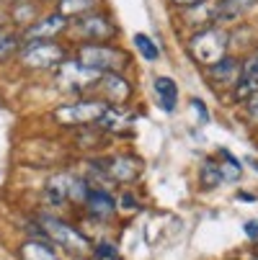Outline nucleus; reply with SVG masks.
Segmentation results:
<instances>
[{
	"label": "nucleus",
	"instance_id": "13",
	"mask_svg": "<svg viewBox=\"0 0 258 260\" xmlns=\"http://www.w3.org/2000/svg\"><path fill=\"white\" fill-rule=\"evenodd\" d=\"M98 85L103 88V93L111 98L114 103H122V101L129 98V83L122 75H117V72H106V75H101Z\"/></svg>",
	"mask_w": 258,
	"mask_h": 260
},
{
	"label": "nucleus",
	"instance_id": "29",
	"mask_svg": "<svg viewBox=\"0 0 258 260\" xmlns=\"http://www.w3.org/2000/svg\"><path fill=\"white\" fill-rule=\"evenodd\" d=\"M3 3H18V0H3Z\"/></svg>",
	"mask_w": 258,
	"mask_h": 260
},
{
	"label": "nucleus",
	"instance_id": "25",
	"mask_svg": "<svg viewBox=\"0 0 258 260\" xmlns=\"http://www.w3.org/2000/svg\"><path fill=\"white\" fill-rule=\"evenodd\" d=\"M245 235H248V240L258 242V221H248V224H245Z\"/></svg>",
	"mask_w": 258,
	"mask_h": 260
},
{
	"label": "nucleus",
	"instance_id": "3",
	"mask_svg": "<svg viewBox=\"0 0 258 260\" xmlns=\"http://www.w3.org/2000/svg\"><path fill=\"white\" fill-rule=\"evenodd\" d=\"M42 224H44V235H47L52 242H57L60 247L70 250V252L85 255V252L93 250V245H91V240H88L85 235H80L75 227H70L67 221H62V219H57V216H42Z\"/></svg>",
	"mask_w": 258,
	"mask_h": 260
},
{
	"label": "nucleus",
	"instance_id": "6",
	"mask_svg": "<svg viewBox=\"0 0 258 260\" xmlns=\"http://www.w3.org/2000/svg\"><path fill=\"white\" fill-rule=\"evenodd\" d=\"M62 59H65V49L54 42H31L21 52V62L26 67H36V70L62 64Z\"/></svg>",
	"mask_w": 258,
	"mask_h": 260
},
{
	"label": "nucleus",
	"instance_id": "27",
	"mask_svg": "<svg viewBox=\"0 0 258 260\" xmlns=\"http://www.w3.org/2000/svg\"><path fill=\"white\" fill-rule=\"evenodd\" d=\"M122 204H124V209H134V206H137V201H134V199H132L129 193H127V196L122 199Z\"/></svg>",
	"mask_w": 258,
	"mask_h": 260
},
{
	"label": "nucleus",
	"instance_id": "1",
	"mask_svg": "<svg viewBox=\"0 0 258 260\" xmlns=\"http://www.w3.org/2000/svg\"><path fill=\"white\" fill-rule=\"evenodd\" d=\"M78 62L93 72H119L122 67H127L129 57L127 52L117 49V47H103V44H88L80 49V57Z\"/></svg>",
	"mask_w": 258,
	"mask_h": 260
},
{
	"label": "nucleus",
	"instance_id": "30",
	"mask_svg": "<svg viewBox=\"0 0 258 260\" xmlns=\"http://www.w3.org/2000/svg\"><path fill=\"white\" fill-rule=\"evenodd\" d=\"M255 260H258V257H255Z\"/></svg>",
	"mask_w": 258,
	"mask_h": 260
},
{
	"label": "nucleus",
	"instance_id": "24",
	"mask_svg": "<svg viewBox=\"0 0 258 260\" xmlns=\"http://www.w3.org/2000/svg\"><path fill=\"white\" fill-rule=\"evenodd\" d=\"M245 103H248V116L258 121V90H255V93H253V95H250Z\"/></svg>",
	"mask_w": 258,
	"mask_h": 260
},
{
	"label": "nucleus",
	"instance_id": "22",
	"mask_svg": "<svg viewBox=\"0 0 258 260\" xmlns=\"http://www.w3.org/2000/svg\"><path fill=\"white\" fill-rule=\"evenodd\" d=\"M34 16H36V8L31 3H21L18 0V3H13V8H11V18L18 21V23H31Z\"/></svg>",
	"mask_w": 258,
	"mask_h": 260
},
{
	"label": "nucleus",
	"instance_id": "5",
	"mask_svg": "<svg viewBox=\"0 0 258 260\" xmlns=\"http://www.w3.org/2000/svg\"><path fill=\"white\" fill-rule=\"evenodd\" d=\"M108 106L103 101H80V103H67V106H60L54 111V116L62 121V124H98V119L103 116V111Z\"/></svg>",
	"mask_w": 258,
	"mask_h": 260
},
{
	"label": "nucleus",
	"instance_id": "15",
	"mask_svg": "<svg viewBox=\"0 0 258 260\" xmlns=\"http://www.w3.org/2000/svg\"><path fill=\"white\" fill-rule=\"evenodd\" d=\"M85 204H88L91 214H93V216H101V219L111 216V214H114V206H117V201L108 196L106 191H88Z\"/></svg>",
	"mask_w": 258,
	"mask_h": 260
},
{
	"label": "nucleus",
	"instance_id": "16",
	"mask_svg": "<svg viewBox=\"0 0 258 260\" xmlns=\"http://www.w3.org/2000/svg\"><path fill=\"white\" fill-rule=\"evenodd\" d=\"M21 257L23 260H60L52 245H47L44 240H26L21 247Z\"/></svg>",
	"mask_w": 258,
	"mask_h": 260
},
{
	"label": "nucleus",
	"instance_id": "10",
	"mask_svg": "<svg viewBox=\"0 0 258 260\" xmlns=\"http://www.w3.org/2000/svg\"><path fill=\"white\" fill-rule=\"evenodd\" d=\"M240 72H243V62L230 59V57H222L219 62H214L209 67V75L217 85H238Z\"/></svg>",
	"mask_w": 258,
	"mask_h": 260
},
{
	"label": "nucleus",
	"instance_id": "7",
	"mask_svg": "<svg viewBox=\"0 0 258 260\" xmlns=\"http://www.w3.org/2000/svg\"><path fill=\"white\" fill-rule=\"evenodd\" d=\"M67 28V21L65 16L54 13V16H47L42 21H34L28 23V28L23 31V42L31 44V42H52V36H57L60 31Z\"/></svg>",
	"mask_w": 258,
	"mask_h": 260
},
{
	"label": "nucleus",
	"instance_id": "2",
	"mask_svg": "<svg viewBox=\"0 0 258 260\" xmlns=\"http://www.w3.org/2000/svg\"><path fill=\"white\" fill-rule=\"evenodd\" d=\"M88 191H91V188H88L80 178L62 173V175H54V178L47 180L44 199H47V204H52V206H65V204H70V201H85V199H88Z\"/></svg>",
	"mask_w": 258,
	"mask_h": 260
},
{
	"label": "nucleus",
	"instance_id": "20",
	"mask_svg": "<svg viewBox=\"0 0 258 260\" xmlns=\"http://www.w3.org/2000/svg\"><path fill=\"white\" fill-rule=\"evenodd\" d=\"M18 44H21V36L18 34H13L8 28H0V59L11 57L18 49Z\"/></svg>",
	"mask_w": 258,
	"mask_h": 260
},
{
	"label": "nucleus",
	"instance_id": "11",
	"mask_svg": "<svg viewBox=\"0 0 258 260\" xmlns=\"http://www.w3.org/2000/svg\"><path fill=\"white\" fill-rule=\"evenodd\" d=\"M255 6H258V0H219L212 11V18L214 21H235Z\"/></svg>",
	"mask_w": 258,
	"mask_h": 260
},
{
	"label": "nucleus",
	"instance_id": "8",
	"mask_svg": "<svg viewBox=\"0 0 258 260\" xmlns=\"http://www.w3.org/2000/svg\"><path fill=\"white\" fill-rule=\"evenodd\" d=\"M67 80H72L67 88L83 90V88L96 85V83L101 80V72H93V70L83 67L80 62H65V64H62V72H60V83H67Z\"/></svg>",
	"mask_w": 258,
	"mask_h": 260
},
{
	"label": "nucleus",
	"instance_id": "28",
	"mask_svg": "<svg viewBox=\"0 0 258 260\" xmlns=\"http://www.w3.org/2000/svg\"><path fill=\"white\" fill-rule=\"evenodd\" d=\"M173 6H194V3H202V0H170Z\"/></svg>",
	"mask_w": 258,
	"mask_h": 260
},
{
	"label": "nucleus",
	"instance_id": "23",
	"mask_svg": "<svg viewBox=\"0 0 258 260\" xmlns=\"http://www.w3.org/2000/svg\"><path fill=\"white\" fill-rule=\"evenodd\" d=\"M93 252H96V257H114V260H117V247L108 245V242H101Z\"/></svg>",
	"mask_w": 258,
	"mask_h": 260
},
{
	"label": "nucleus",
	"instance_id": "9",
	"mask_svg": "<svg viewBox=\"0 0 258 260\" xmlns=\"http://www.w3.org/2000/svg\"><path fill=\"white\" fill-rule=\"evenodd\" d=\"M75 31L83 36V39H93V42H101V39H108L114 36V23L108 21L106 16H85L75 23Z\"/></svg>",
	"mask_w": 258,
	"mask_h": 260
},
{
	"label": "nucleus",
	"instance_id": "12",
	"mask_svg": "<svg viewBox=\"0 0 258 260\" xmlns=\"http://www.w3.org/2000/svg\"><path fill=\"white\" fill-rule=\"evenodd\" d=\"M106 175L114 178L119 183H129L139 175V162L134 157H117V160H108L106 165Z\"/></svg>",
	"mask_w": 258,
	"mask_h": 260
},
{
	"label": "nucleus",
	"instance_id": "4",
	"mask_svg": "<svg viewBox=\"0 0 258 260\" xmlns=\"http://www.w3.org/2000/svg\"><path fill=\"white\" fill-rule=\"evenodd\" d=\"M227 39L230 36L222 31V28H204V31H199L194 39H191V54L202 62V64H207V67H212L214 62H219L225 57V52H227Z\"/></svg>",
	"mask_w": 258,
	"mask_h": 260
},
{
	"label": "nucleus",
	"instance_id": "26",
	"mask_svg": "<svg viewBox=\"0 0 258 260\" xmlns=\"http://www.w3.org/2000/svg\"><path fill=\"white\" fill-rule=\"evenodd\" d=\"M191 106H194V111H199V116H202V121H207V119H209V114H207V108H204V101L194 98V101H191Z\"/></svg>",
	"mask_w": 258,
	"mask_h": 260
},
{
	"label": "nucleus",
	"instance_id": "14",
	"mask_svg": "<svg viewBox=\"0 0 258 260\" xmlns=\"http://www.w3.org/2000/svg\"><path fill=\"white\" fill-rule=\"evenodd\" d=\"M153 88H155V95H158L160 108L168 111V114H170V111H176V103H178V85H176L170 78L160 75V78H155Z\"/></svg>",
	"mask_w": 258,
	"mask_h": 260
},
{
	"label": "nucleus",
	"instance_id": "18",
	"mask_svg": "<svg viewBox=\"0 0 258 260\" xmlns=\"http://www.w3.org/2000/svg\"><path fill=\"white\" fill-rule=\"evenodd\" d=\"M98 6V0H60V16H78L88 13Z\"/></svg>",
	"mask_w": 258,
	"mask_h": 260
},
{
	"label": "nucleus",
	"instance_id": "17",
	"mask_svg": "<svg viewBox=\"0 0 258 260\" xmlns=\"http://www.w3.org/2000/svg\"><path fill=\"white\" fill-rule=\"evenodd\" d=\"M129 121H132L129 111L114 106V108H106V111H103V116L98 119V126H103V129H108V132H119V129H124Z\"/></svg>",
	"mask_w": 258,
	"mask_h": 260
},
{
	"label": "nucleus",
	"instance_id": "21",
	"mask_svg": "<svg viewBox=\"0 0 258 260\" xmlns=\"http://www.w3.org/2000/svg\"><path fill=\"white\" fill-rule=\"evenodd\" d=\"M225 178H222V170H219V162H212L207 160L202 165V183L207 185V188H214V185H219Z\"/></svg>",
	"mask_w": 258,
	"mask_h": 260
},
{
	"label": "nucleus",
	"instance_id": "19",
	"mask_svg": "<svg viewBox=\"0 0 258 260\" xmlns=\"http://www.w3.org/2000/svg\"><path fill=\"white\" fill-rule=\"evenodd\" d=\"M134 47L139 49V54L147 59V62H155L158 57H160V49H158V44L150 39L147 34H134Z\"/></svg>",
	"mask_w": 258,
	"mask_h": 260
}]
</instances>
